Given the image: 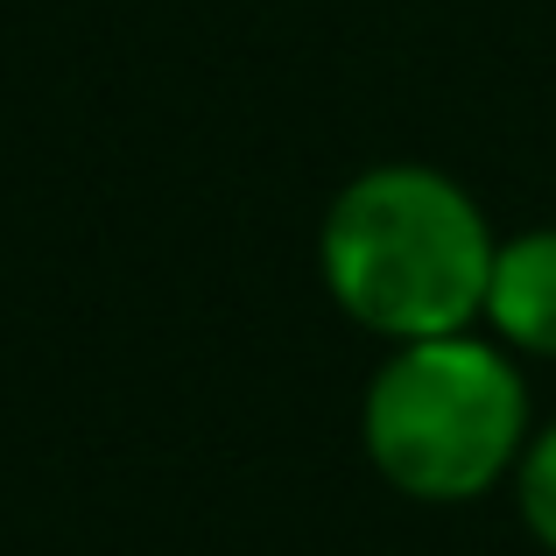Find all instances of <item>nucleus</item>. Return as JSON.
<instances>
[{
    "instance_id": "1",
    "label": "nucleus",
    "mask_w": 556,
    "mask_h": 556,
    "mask_svg": "<svg viewBox=\"0 0 556 556\" xmlns=\"http://www.w3.org/2000/svg\"><path fill=\"white\" fill-rule=\"evenodd\" d=\"M493 254L501 247L479 204L422 163H388L353 177L317 240L325 282L345 303V317H359L394 345L472 325L486 311Z\"/></svg>"
},
{
    "instance_id": "2",
    "label": "nucleus",
    "mask_w": 556,
    "mask_h": 556,
    "mask_svg": "<svg viewBox=\"0 0 556 556\" xmlns=\"http://www.w3.org/2000/svg\"><path fill=\"white\" fill-rule=\"evenodd\" d=\"M367 451L416 501H472L529 451V394L501 345L444 331L408 339L367 388Z\"/></svg>"
},
{
    "instance_id": "4",
    "label": "nucleus",
    "mask_w": 556,
    "mask_h": 556,
    "mask_svg": "<svg viewBox=\"0 0 556 556\" xmlns=\"http://www.w3.org/2000/svg\"><path fill=\"white\" fill-rule=\"evenodd\" d=\"M515 493H521L529 529L543 535V549H556V422L543 437H529V451H521V465H515Z\"/></svg>"
},
{
    "instance_id": "3",
    "label": "nucleus",
    "mask_w": 556,
    "mask_h": 556,
    "mask_svg": "<svg viewBox=\"0 0 556 556\" xmlns=\"http://www.w3.org/2000/svg\"><path fill=\"white\" fill-rule=\"evenodd\" d=\"M486 317L507 345L556 359V226L521 232L493 254L486 275Z\"/></svg>"
}]
</instances>
